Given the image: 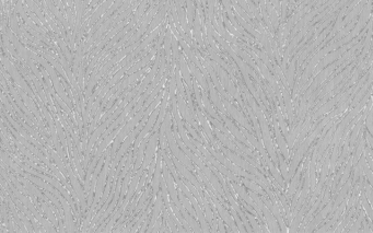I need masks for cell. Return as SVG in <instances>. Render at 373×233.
<instances>
[{
  "instance_id": "7a4b0ae2",
  "label": "cell",
  "mask_w": 373,
  "mask_h": 233,
  "mask_svg": "<svg viewBox=\"0 0 373 233\" xmlns=\"http://www.w3.org/2000/svg\"><path fill=\"white\" fill-rule=\"evenodd\" d=\"M213 199H215V206L218 207V209H219V213L221 215V217L226 220V222L231 226V228H232V230L234 231V232H237V226H235L234 222H232V220H231V217L229 216L228 211H227L226 209H223V207H222L221 205H219V202H218V200L216 199V197H213Z\"/></svg>"
},
{
  "instance_id": "8992f818",
  "label": "cell",
  "mask_w": 373,
  "mask_h": 233,
  "mask_svg": "<svg viewBox=\"0 0 373 233\" xmlns=\"http://www.w3.org/2000/svg\"><path fill=\"white\" fill-rule=\"evenodd\" d=\"M232 187H234L235 189H237V193H239V195H240V197L242 198V199L244 200V202H247V204H250V205H252V206H254V202H253V199L252 198H250L248 197V195L247 194L245 193V191H244V189H242L241 187H240L239 185H237V184H232Z\"/></svg>"
},
{
  "instance_id": "52a82bcc",
  "label": "cell",
  "mask_w": 373,
  "mask_h": 233,
  "mask_svg": "<svg viewBox=\"0 0 373 233\" xmlns=\"http://www.w3.org/2000/svg\"><path fill=\"white\" fill-rule=\"evenodd\" d=\"M181 210H182V212H183L184 217H185V218H186V220H187V222L190 224V226H192V228H194V230L196 231V232H199V231H201L200 229H199V226H198V224H197L196 222H195V220L193 219V218L190 217V216L188 215L187 212H186V210H184V209H183V207H182V208H181Z\"/></svg>"
},
{
  "instance_id": "ba28073f",
  "label": "cell",
  "mask_w": 373,
  "mask_h": 233,
  "mask_svg": "<svg viewBox=\"0 0 373 233\" xmlns=\"http://www.w3.org/2000/svg\"><path fill=\"white\" fill-rule=\"evenodd\" d=\"M160 170H161V155H159V161H158V169H156V175L154 177V192L158 191V183H159V177H160Z\"/></svg>"
},
{
  "instance_id": "8fae6325",
  "label": "cell",
  "mask_w": 373,
  "mask_h": 233,
  "mask_svg": "<svg viewBox=\"0 0 373 233\" xmlns=\"http://www.w3.org/2000/svg\"><path fill=\"white\" fill-rule=\"evenodd\" d=\"M315 157H313L312 159V164H311V186H312V188L314 187V184H315Z\"/></svg>"
},
{
  "instance_id": "277c9868",
  "label": "cell",
  "mask_w": 373,
  "mask_h": 233,
  "mask_svg": "<svg viewBox=\"0 0 373 233\" xmlns=\"http://www.w3.org/2000/svg\"><path fill=\"white\" fill-rule=\"evenodd\" d=\"M192 202H193V205L195 206V209L197 210V216H198V219L200 220V222H201V226H203V230L205 231V232H207V231H208V226H207V224H206L205 219H203V211H201L200 207L198 206V204H197V202H196V199H195V198H192Z\"/></svg>"
},
{
  "instance_id": "e0dca14e",
  "label": "cell",
  "mask_w": 373,
  "mask_h": 233,
  "mask_svg": "<svg viewBox=\"0 0 373 233\" xmlns=\"http://www.w3.org/2000/svg\"><path fill=\"white\" fill-rule=\"evenodd\" d=\"M219 226H220V231H221V232H224V228H223V223H222V221L221 220H219Z\"/></svg>"
},
{
  "instance_id": "7c38bea8",
  "label": "cell",
  "mask_w": 373,
  "mask_h": 233,
  "mask_svg": "<svg viewBox=\"0 0 373 233\" xmlns=\"http://www.w3.org/2000/svg\"><path fill=\"white\" fill-rule=\"evenodd\" d=\"M164 215H165V218H166V221H168V223H169V226H170L171 228V231H173V232H176V228H175V224H174V222L172 221V216H169L168 213H164Z\"/></svg>"
},
{
  "instance_id": "2e32d148",
  "label": "cell",
  "mask_w": 373,
  "mask_h": 233,
  "mask_svg": "<svg viewBox=\"0 0 373 233\" xmlns=\"http://www.w3.org/2000/svg\"><path fill=\"white\" fill-rule=\"evenodd\" d=\"M362 217H363V213H362V215H361V216H360V218H359V219H358V221H357V223H355V226H352V228H353V229H351V230H350V231H351V232H353V231H355V230H356V231H357V229H358V228H359V226H360V222H361V220H362Z\"/></svg>"
},
{
  "instance_id": "9a60e30c",
  "label": "cell",
  "mask_w": 373,
  "mask_h": 233,
  "mask_svg": "<svg viewBox=\"0 0 373 233\" xmlns=\"http://www.w3.org/2000/svg\"><path fill=\"white\" fill-rule=\"evenodd\" d=\"M233 216H234V218H235V221L237 222V226H239L240 228V231H242V232H244V229H243V224H242V222L240 221V219H239V217H237V212H235V211H233Z\"/></svg>"
},
{
  "instance_id": "4fadbf2b",
  "label": "cell",
  "mask_w": 373,
  "mask_h": 233,
  "mask_svg": "<svg viewBox=\"0 0 373 233\" xmlns=\"http://www.w3.org/2000/svg\"><path fill=\"white\" fill-rule=\"evenodd\" d=\"M247 218L250 219V221H251V223H252L253 228H254V231H255V232H259V231H261V228H259V226L256 223V221H255L254 217H252L251 215H247Z\"/></svg>"
},
{
  "instance_id": "5bb4252c",
  "label": "cell",
  "mask_w": 373,
  "mask_h": 233,
  "mask_svg": "<svg viewBox=\"0 0 373 233\" xmlns=\"http://www.w3.org/2000/svg\"><path fill=\"white\" fill-rule=\"evenodd\" d=\"M203 204H205V208H206V213H207V218H208V221L211 223L212 222V213L211 211H210V208L209 206H208V204L206 202V199L203 200Z\"/></svg>"
},
{
  "instance_id": "3957f363",
  "label": "cell",
  "mask_w": 373,
  "mask_h": 233,
  "mask_svg": "<svg viewBox=\"0 0 373 233\" xmlns=\"http://www.w3.org/2000/svg\"><path fill=\"white\" fill-rule=\"evenodd\" d=\"M174 162H175V165H176V168H177V170H179V172H181V173H182V174H183V175H184V176H185V177H186V178H187V179H188V181H189V182H190V183H193V184H194V185H195V186H196L197 188H200V186H199V183H198V182H197V181H196V179H195V177H194V176H193V175H192V174H190V173H189V172H188V171H187V170H186V169H185V168H184V165H183V164H182V163H179V161H177V160H176V159H174Z\"/></svg>"
},
{
  "instance_id": "30bf717a",
  "label": "cell",
  "mask_w": 373,
  "mask_h": 233,
  "mask_svg": "<svg viewBox=\"0 0 373 233\" xmlns=\"http://www.w3.org/2000/svg\"><path fill=\"white\" fill-rule=\"evenodd\" d=\"M179 198H181V200L183 202V204L185 205V207L187 208V210L189 211V212L192 213L193 216H195V212H194V210H193V208H192V205H190L189 202H188V200L186 199L185 197H184L183 194H182V192H179Z\"/></svg>"
},
{
  "instance_id": "6da1fadb",
  "label": "cell",
  "mask_w": 373,
  "mask_h": 233,
  "mask_svg": "<svg viewBox=\"0 0 373 233\" xmlns=\"http://www.w3.org/2000/svg\"><path fill=\"white\" fill-rule=\"evenodd\" d=\"M163 171H164V175H165V177H166V179H168V185H169V192H170V195H171V197H172V199H173V202H175V204H176V206H177V208L179 209H181L182 208V206L181 205H179V202H177V196H176V192H175V187H174V181H173V178L172 177H171V175H170V173L168 172V170H166L165 168L163 169Z\"/></svg>"
},
{
  "instance_id": "9c48e42d",
  "label": "cell",
  "mask_w": 373,
  "mask_h": 233,
  "mask_svg": "<svg viewBox=\"0 0 373 233\" xmlns=\"http://www.w3.org/2000/svg\"><path fill=\"white\" fill-rule=\"evenodd\" d=\"M242 182H243V183L245 184L246 186H248V187H250V188H252L253 191L259 192V194H261V195H264V196H265V193H264V192L261 191V187H258V186H257L256 184L252 183V182H248L247 179H242Z\"/></svg>"
},
{
  "instance_id": "5b68a950",
  "label": "cell",
  "mask_w": 373,
  "mask_h": 233,
  "mask_svg": "<svg viewBox=\"0 0 373 233\" xmlns=\"http://www.w3.org/2000/svg\"><path fill=\"white\" fill-rule=\"evenodd\" d=\"M264 209V213H265L266 218H267V222H268V224L270 226L271 231H274V232H276V231H279L278 230V226H277V222H276V220L274 219V217L271 216V213L268 211V209L266 208V207H263Z\"/></svg>"
}]
</instances>
